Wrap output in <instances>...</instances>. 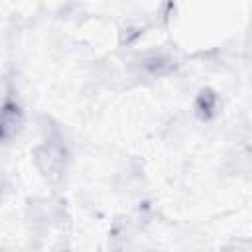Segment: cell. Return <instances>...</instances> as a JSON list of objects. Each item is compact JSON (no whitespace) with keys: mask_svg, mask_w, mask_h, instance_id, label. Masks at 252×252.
<instances>
[{"mask_svg":"<svg viewBox=\"0 0 252 252\" xmlns=\"http://www.w3.org/2000/svg\"><path fill=\"white\" fill-rule=\"evenodd\" d=\"M35 159L39 167L45 171V175H57L63 169L65 161V146L59 138H49L43 142V146L37 150Z\"/></svg>","mask_w":252,"mask_h":252,"instance_id":"6da1fadb","label":"cell"},{"mask_svg":"<svg viewBox=\"0 0 252 252\" xmlns=\"http://www.w3.org/2000/svg\"><path fill=\"white\" fill-rule=\"evenodd\" d=\"M22 128V110L16 102H6L0 108V142L14 138Z\"/></svg>","mask_w":252,"mask_h":252,"instance_id":"7a4b0ae2","label":"cell"}]
</instances>
